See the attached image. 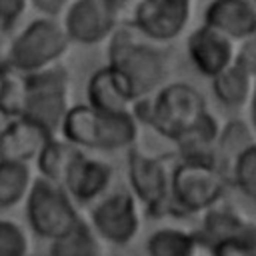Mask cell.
Instances as JSON below:
<instances>
[{"mask_svg": "<svg viewBox=\"0 0 256 256\" xmlns=\"http://www.w3.org/2000/svg\"><path fill=\"white\" fill-rule=\"evenodd\" d=\"M108 66L130 88L134 100L152 96L166 80L168 60L162 44L142 36L132 24H118L108 38Z\"/></svg>", "mask_w": 256, "mask_h": 256, "instance_id": "cell-1", "label": "cell"}, {"mask_svg": "<svg viewBox=\"0 0 256 256\" xmlns=\"http://www.w3.org/2000/svg\"><path fill=\"white\" fill-rule=\"evenodd\" d=\"M208 110L204 94L188 82L162 84L152 96L138 98L130 114L138 126H148L174 142Z\"/></svg>", "mask_w": 256, "mask_h": 256, "instance_id": "cell-2", "label": "cell"}, {"mask_svg": "<svg viewBox=\"0 0 256 256\" xmlns=\"http://www.w3.org/2000/svg\"><path fill=\"white\" fill-rule=\"evenodd\" d=\"M138 130L140 126L130 112L110 114L90 104H76L68 108L60 136L82 150L118 152L136 144Z\"/></svg>", "mask_w": 256, "mask_h": 256, "instance_id": "cell-3", "label": "cell"}, {"mask_svg": "<svg viewBox=\"0 0 256 256\" xmlns=\"http://www.w3.org/2000/svg\"><path fill=\"white\" fill-rule=\"evenodd\" d=\"M228 174L212 160L180 158L170 176V214L196 216L226 200Z\"/></svg>", "mask_w": 256, "mask_h": 256, "instance_id": "cell-4", "label": "cell"}, {"mask_svg": "<svg viewBox=\"0 0 256 256\" xmlns=\"http://www.w3.org/2000/svg\"><path fill=\"white\" fill-rule=\"evenodd\" d=\"M70 106V74L64 66L54 64L24 74L22 116L40 124L50 134H60Z\"/></svg>", "mask_w": 256, "mask_h": 256, "instance_id": "cell-5", "label": "cell"}, {"mask_svg": "<svg viewBox=\"0 0 256 256\" xmlns=\"http://www.w3.org/2000/svg\"><path fill=\"white\" fill-rule=\"evenodd\" d=\"M70 38L56 18L44 16L32 20L10 44L8 66L20 74H30L54 64L66 56Z\"/></svg>", "mask_w": 256, "mask_h": 256, "instance_id": "cell-6", "label": "cell"}, {"mask_svg": "<svg viewBox=\"0 0 256 256\" xmlns=\"http://www.w3.org/2000/svg\"><path fill=\"white\" fill-rule=\"evenodd\" d=\"M172 166L166 158L140 150L136 144L126 154V174L130 192L150 218L170 214V176Z\"/></svg>", "mask_w": 256, "mask_h": 256, "instance_id": "cell-7", "label": "cell"}, {"mask_svg": "<svg viewBox=\"0 0 256 256\" xmlns=\"http://www.w3.org/2000/svg\"><path fill=\"white\" fill-rule=\"evenodd\" d=\"M24 200L30 228L46 240L66 234L82 220L76 202L70 198L64 186L42 176L34 178Z\"/></svg>", "mask_w": 256, "mask_h": 256, "instance_id": "cell-8", "label": "cell"}, {"mask_svg": "<svg viewBox=\"0 0 256 256\" xmlns=\"http://www.w3.org/2000/svg\"><path fill=\"white\" fill-rule=\"evenodd\" d=\"M90 226L102 242L128 246L142 228V206L132 192H106L90 208Z\"/></svg>", "mask_w": 256, "mask_h": 256, "instance_id": "cell-9", "label": "cell"}, {"mask_svg": "<svg viewBox=\"0 0 256 256\" xmlns=\"http://www.w3.org/2000/svg\"><path fill=\"white\" fill-rule=\"evenodd\" d=\"M196 0H140L132 8L130 24L156 44L180 38L192 20Z\"/></svg>", "mask_w": 256, "mask_h": 256, "instance_id": "cell-10", "label": "cell"}, {"mask_svg": "<svg viewBox=\"0 0 256 256\" xmlns=\"http://www.w3.org/2000/svg\"><path fill=\"white\" fill-rule=\"evenodd\" d=\"M62 14L70 42L86 46L108 40L120 24V14L106 0H70Z\"/></svg>", "mask_w": 256, "mask_h": 256, "instance_id": "cell-11", "label": "cell"}, {"mask_svg": "<svg viewBox=\"0 0 256 256\" xmlns=\"http://www.w3.org/2000/svg\"><path fill=\"white\" fill-rule=\"evenodd\" d=\"M236 48L238 42L204 22L194 28L186 40V50L192 66L206 78H214L230 64H234Z\"/></svg>", "mask_w": 256, "mask_h": 256, "instance_id": "cell-12", "label": "cell"}, {"mask_svg": "<svg viewBox=\"0 0 256 256\" xmlns=\"http://www.w3.org/2000/svg\"><path fill=\"white\" fill-rule=\"evenodd\" d=\"M112 182H114L112 164L102 158L86 154V150H80V154L70 164L62 186L76 204H92L100 196L110 192Z\"/></svg>", "mask_w": 256, "mask_h": 256, "instance_id": "cell-13", "label": "cell"}, {"mask_svg": "<svg viewBox=\"0 0 256 256\" xmlns=\"http://www.w3.org/2000/svg\"><path fill=\"white\" fill-rule=\"evenodd\" d=\"M204 24L220 30L234 42L256 34L254 0H212L204 10Z\"/></svg>", "mask_w": 256, "mask_h": 256, "instance_id": "cell-14", "label": "cell"}, {"mask_svg": "<svg viewBox=\"0 0 256 256\" xmlns=\"http://www.w3.org/2000/svg\"><path fill=\"white\" fill-rule=\"evenodd\" d=\"M196 234H198L200 244L210 248L224 240L256 238V224L246 214L226 204L224 200L202 214V228Z\"/></svg>", "mask_w": 256, "mask_h": 256, "instance_id": "cell-15", "label": "cell"}, {"mask_svg": "<svg viewBox=\"0 0 256 256\" xmlns=\"http://www.w3.org/2000/svg\"><path fill=\"white\" fill-rule=\"evenodd\" d=\"M54 136L26 116H14L0 128V158L30 162L36 160L48 138Z\"/></svg>", "mask_w": 256, "mask_h": 256, "instance_id": "cell-16", "label": "cell"}, {"mask_svg": "<svg viewBox=\"0 0 256 256\" xmlns=\"http://www.w3.org/2000/svg\"><path fill=\"white\" fill-rule=\"evenodd\" d=\"M86 104L110 114H126L132 110L134 104V96L126 86L124 78L108 64L98 68L90 76L86 86Z\"/></svg>", "mask_w": 256, "mask_h": 256, "instance_id": "cell-17", "label": "cell"}, {"mask_svg": "<svg viewBox=\"0 0 256 256\" xmlns=\"http://www.w3.org/2000/svg\"><path fill=\"white\" fill-rule=\"evenodd\" d=\"M220 120L210 112V108L188 128L184 130L176 140L178 158L186 160H212L216 154V142L220 134Z\"/></svg>", "mask_w": 256, "mask_h": 256, "instance_id": "cell-18", "label": "cell"}, {"mask_svg": "<svg viewBox=\"0 0 256 256\" xmlns=\"http://www.w3.org/2000/svg\"><path fill=\"white\" fill-rule=\"evenodd\" d=\"M210 82H212V92L222 106L230 110H240L248 106L256 78L234 62L226 70L210 78Z\"/></svg>", "mask_w": 256, "mask_h": 256, "instance_id": "cell-19", "label": "cell"}, {"mask_svg": "<svg viewBox=\"0 0 256 256\" xmlns=\"http://www.w3.org/2000/svg\"><path fill=\"white\" fill-rule=\"evenodd\" d=\"M80 150L82 148L74 146L60 134L50 136L48 142L42 146L40 154L36 156V166H38L40 176L62 186L66 172H68L70 164L74 162V158L80 154Z\"/></svg>", "mask_w": 256, "mask_h": 256, "instance_id": "cell-20", "label": "cell"}, {"mask_svg": "<svg viewBox=\"0 0 256 256\" xmlns=\"http://www.w3.org/2000/svg\"><path fill=\"white\" fill-rule=\"evenodd\" d=\"M252 142H256V132L252 130L250 122H244V120H238V118L228 120L220 128L218 142H216L214 162L228 174L230 168H232V164L236 162V158Z\"/></svg>", "mask_w": 256, "mask_h": 256, "instance_id": "cell-21", "label": "cell"}, {"mask_svg": "<svg viewBox=\"0 0 256 256\" xmlns=\"http://www.w3.org/2000/svg\"><path fill=\"white\" fill-rule=\"evenodd\" d=\"M200 240L196 232L164 226L154 230L146 240L148 256H196L200 250Z\"/></svg>", "mask_w": 256, "mask_h": 256, "instance_id": "cell-22", "label": "cell"}, {"mask_svg": "<svg viewBox=\"0 0 256 256\" xmlns=\"http://www.w3.org/2000/svg\"><path fill=\"white\" fill-rule=\"evenodd\" d=\"M102 240L92 230V226L80 220L72 230L66 234L50 240V256H102Z\"/></svg>", "mask_w": 256, "mask_h": 256, "instance_id": "cell-23", "label": "cell"}, {"mask_svg": "<svg viewBox=\"0 0 256 256\" xmlns=\"http://www.w3.org/2000/svg\"><path fill=\"white\" fill-rule=\"evenodd\" d=\"M34 178L28 162L0 158V206L10 208L20 204L30 192Z\"/></svg>", "mask_w": 256, "mask_h": 256, "instance_id": "cell-24", "label": "cell"}, {"mask_svg": "<svg viewBox=\"0 0 256 256\" xmlns=\"http://www.w3.org/2000/svg\"><path fill=\"white\" fill-rule=\"evenodd\" d=\"M230 186L236 188L248 202L256 206V142H252L232 164L230 172Z\"/></svg>", "mask_w": 256, "mask_h": 256, "instance_id": "cell-25", "label": "cell"}, {"mask_svg": "<svg viewBox=\"0 0 256 256\" xmlns=\"http://www.w3.org/2000/svg\"><path fill=\"white\" fill-rule=\"evenodd\" d=\"M24 108V74L14 68H4L2 88H0V112L8 118L22 116Z\"/></svg>", "mask_w": 256, "mask_h": 256, "instance_id": "cell-26", "label": "cell"}, {"mask_svg": "<svg viewBox=\"0 0 256 256\" xmlns=\"http://www.w3.org/2000/svg\"><path fill=\"white\" fill-rule=\"evenodd\" d=\"M30 240L26 230L14 222L0 218V256H28Z\"/></svg>", "mask_w": 256, "mask_h": 256, "instance_id": "cell-27", "label": "cell"}, {"mask_svg": "<svg viewBox=\"0 0 256 256\" xmlns=\"http://www.w3.org/2000/svg\"><path fill=\"white\" fill-rule=\"evenodd\" d=\"M210 256H256V238L224 240L208 248Z\"/></svg>", "mask_w": 256, "mask_h": 256, "instance_id": "cell-28", "label": "cell"}, {"mask_svg": "<svg viewBox=\"0 0 256 256\" xmlns=\"http://www.w3.org/2000/svg\"><path fill=\"white\" fill-rule=\"evenodd\" d=\"M28 4V0H0V26L4 30L12 28L22 18Z\"/></svg>", "mask_w": 256, "mask_h": 256, "instance_id": "cell-29", "label": "cell"}, {"mask_svg": "<svg viewBox=\"0 0 256 256\" xmlns=\"http://www.w3.org/2000/svg\"><path fill=\"white\" fill-rule=\"evenodd\" d=\"M236 64H240L244 70H248L256 78V34L238 42L236 48Z\"/></svg>", "mask_w": 256, "mask_h": 256, "instance_id": "cell-30", "label": "cell"}, {"mask_svg": "<svg viewBox=\"0 0 256 256\" xmlns=\"http://www.w3.org/2000/svg\"><path fill=\"white\" fill-rule=\"evenodd\" d=\"M40 14H44V16H50V18H56V16H60L64 10H66V6H68V2L70 0H28Z\"/></svg>", "mask_w": 256, "mask_h": 256, "instance_id": "cell-31", "label": "cell"}, {"mask_svg": "<svg viewBox=\"0 0 256 256\" xmlns=\"http://www.w3.org/2000/svg\"><path fill=\"white\" fill-rule=\"evenodd\" d=\"M248 122L252 126V130L256 132V82H254V88H252V96L248 100Z\"/></svg>", "mask_w": 256, "mask_h": 256, "instance_id": "cell-32", "label": "cell"}, {"mask_svg": "<svg viewBox=\"0 0 256 256\" xmlns=\"http://www.w3.org/2000/svg\"><path fill=\"white\" fill-rule=\"evenodd\" d=\"M106 2H108V4H110V6H112V8H114V10H116V12L122 16L126 10L134 8V6H136L140 0H106Z\"/></svg>", "mask_w": 256, "mask_h": 256, "instance_id": "cell-33", "label": "cell"}, {"mask_svg": "<svg viewBox=\"0 0 256 256\" xmlns=\"http://www.w3.org/2000/svg\"><path fill=\"white\" fill-rule=\"evenodd\" d=\"M2 78H4V66H0V88H2Z\"/></svg>", "mask_w": 256, "mask_h": 256, "instance_id": "cell-34", "label": "cell"}, {"mask_svg": "<svg viewBox=\"0 0 256 256\" xmlns=\"http://www.w3.org/2000/svg\"><path fill=\"white\" fill-rule=\"evenodd\" d=\"M2 30H4V28L0 26V50H2Z\"/></svg>", "mask_w": 256, "mask_h": 256, "instance_id": "cell-35", "label": "cell"}, {"mask_svg": "<svg viewBox=\"0 0 256 256\" xmlns=\"http://www.w3.org/2000/svg\"><path fill=\"white\" fill-rule=\"evenodd\" d=\"M254 2H256V0H254Z\"/></svg>", "mask_w": 256, "mask_h": 256, "instance_id": "cell-36", "label": "cell"}]
</instances>
